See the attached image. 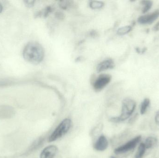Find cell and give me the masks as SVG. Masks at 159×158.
Segmentation results:
<instances>
[{
	"mask_svg": "<svg viewBox=\"0 0 159 158\" xmlns=\"http://www.w3.org/2000/svg\"><path fill=\"white\" fill-rule=\"evenodd\" d=\"M115 66L114 62L112 59H107L103 60L99 63L97 67V71L98 72L104 71L108 69H112Z\"/></svg>",
	"mask_w": 159,
	"mask_h": 158,
	"instance_id": "30bf717a",
	"label": "cell"
},
{
	"mask_svg": "<svg viewBox=\"0 0 159 158\" xmlns=\"http://www.w3.org/2000/svg\"><path fill=\"white\" fill-rule=\"evenodd\" d=\"M57 150V147L55 146H49L42 150L40 158H54Z\"/></svg>",
	"mask_w": 159,
	"mask_h": 158,
	"instance_id": "52a82bcc",
	"label": "cell"
},
{
	"mask_svg": "<svg viewBox=\"0 0 159 158\" xmlns=\"http://www.w3.org/2000/svg\"><path fill=\"white\" fill-rule=\"evenodd\" d=\"M71 125L72 122L70 119L66 118L62 120L49 137V142H53L63 136L70 129Z\"/></svg>",
	"mask_w": 159,
	"mask_h": 158,
	"instance_id": "3957f363",
	"label": "cell"
},
{
	"mask_svg": "<svg viewBox=\"0 0 159 158\" xmlns=\"http://www.w3.org/2000/svg\"><path fill=\"white\" fill-rule=\"evenodd\" d=\"M104 4L103 2L100 1H91L89 5L91 9H99L102 8Z\"/></svg>",
	"mask_w": 159,
	"mask_h": 158,
	"instance_id": "2e32d148",
	"label": "cell"
},
{
	"mask_svg": "<svg viewBox=\"0 0 159 158\" xmlns=\"http://www.w3.org/2000/svg\"><path fill=\"white\" fill-rule=\"evenodd\" d=\"M2 10H3V6H2V5L0 3V14L2 12Z\"/></svg>",
	"mask_w": 159,
	"mask_h": 158,
	"instance_id": "7402d4cb",
	"label": "cell"
},
{
	"mask_svg": "<svg viewBox=\"0 0 159 158\" xmlns=\"http://www.w3.org/2000/svg\"><path fill=\"white\" fill-rule=\"evenodd\" d=\"M109 158H116L115 157H113V156H111V157H110Z\"/></svg>",
	"mask_w": 159,
	"mask_h": 158,
	"instance_id": "603a6c76",
	"label": "cell"
},
{
	"mask_svg": "<svg viewBox=\"0 0 159 158\" xmlns=\"http://www.w3.org/2000/svg\"><path fill=\"white\" fill-rule=\"evenodd\" d=\"M108 141L107 138L103 136H100L94 145V149L98 151H103L107 149Z\"/></svg>",
	"mask_w": 159,
	"mask_h": 158,
	"instance_id": "ba28073f",
	"label": "cell"
},
{
	"mask_svg": "<svg viewBox=\"0 0 159 158\" xmlns=\"http://www.w3.org/2000/svg\"><path fill=\"white\" fill-rule=\"evenodd\" d=\"M142 140V137L141 135L135 136L124 144L115 149L114 153L116 154H124L132 152L136 149Z\"/></svg>",
	"mask_w": 159,
	"mask_h": 158,
	"instance_id": "277c9868",
	"label": "cell"
},
{
	"mask_svg": "<svg viewBox=\"0 0 159 158\" xmlns=\"http://www.w3.org/2000/svg\"><path fill=\"white\" fill-rule=\"evenodd\" d=\"M132 29V27L131 26H126L121 27L117 30V33L119 35H124L127 33H129Z\"/></svg>",
	"mask_w": 159,
	"mask_h": 158,
	"instance_id": "9a60e30c",
	"label": "cell"
},
{
	"mask_svg": "<svg viewBox=\"0 0 159 158\" xmlns=\"http://www.w3.org/2000/svg\"><path fill=\"white\" fill-rule=\"evenodd\" d=\"M135 150L134 158H144L148 151L142 141V140L139 143Z\"/></svg>",
	"mask_w": 159,
	"mask_h": 158,
	"instance_id": "7c38bea8",
	"label": "cell"
},
{
	"mask_svg": "<svg viewBox=\"0 0 159 158\" xmlns=\"http://www.w3.org/2000/svg\"><path fill=\"white\" fill-rule=\"evenodd\" d=\"M154 120L155 124L159 126V111H157L155 115Z\"/></svg>",
	"mask_w": 159,
	"mask_h": 158,
	"instance_id": "ffe728a7",
	"label": "cell"
},
{
	"mask_svg": "<svg viewBox=\"0 0 159 158\" xmlns=\"http://www.w3.org/2000/svg\"><path fill=\"white\" fill-rule=\"evenodd\" d=\"M139 116H140L139 113H134L133 114V115H132L130 118L129 119V123L133 124L135 122H136V120H137Z\"/></svg>",
	"mask_w": 159,
	"mask_h": 158,
	"instance_id": "ac0fdd59",
	"label": "cell"
},
{
	"mask_svg": "<svg viewBox=\"0 0 159 158\" xmlns=\"http://www.w3.org/2000/svg\"><path fill=\"white\" fill-rule=\"evenodd\" d=\"M14 109L9 106H0V118H8L14 115Z\"/></svg>",
	"mask_w": 159,
	"mask_h": 158,
	"instance_id": "8fae6325",
	"label": "cell"
},
{
	"mask_svg": "<svg viewBox=\"0 0 159 158\" xmlns=\"http://www.w3.org/2000/svg\"><path fill=\"white\" fill-rule=\"evenodd\" d=\"M23 55L27 61L34 64H38L44 59V50L40 44L36 41H31L25 46Z\"/></svg>",
	"mask_w": 159,
	"mask_h": 158,
	"instance_id": "6da1fadb",
	"label": "cell"
},
{
	"mask_svg": "<svg viewBox=\"0 0 159 158\" xmlns=\"http://www.w3.org/2000/svg\"><path fill=\"white\" fill-rule=\"evenodd\" d=\"M51 11H52V9H51L50 6L47 7L45 9H44L43 11L39 12L38 14H37V16H43L45 17V16H47V15H48L49 13H50Z\"/></svg>",
	"mask_w": 159,
	"mask_h": 158,
	"instance_id": "e0dca14e",
	"label": "cell"
},
{
	"mask_svg": "<svg viewBox=\"0 0 159 158\" xmlns=\"http://www.w3.org/2000/svg\"><path fill=\"white\" fill-rule=\"evenodd\" d=\"M142 141L148 151L155 149L158 144V139L153 136L147 137L144 140H142Z\"/></svg>",
	"mask_w": 159,
	"mask_h": 158,
	"instance_id": "9c48e42d",
	"label": "cell"
},
{
	"mask_svg": "<svg viewBox=\"0 0 159 158\" xmlns=\"http://www.w3.org/2000/svg\"><path fill=\"white\" fill-rule=\"evenodd\" d=\"M24 2L25 5L29 8H31L33 6H34L35 3V1H25Z\"/></svg>",
	"mask_w": 159,
	"mask_h": 158,
	"instance_id": "d6986e66",
	"label": "cell"
},
{
	"mask_svg": "<svg viewBox=\"0 0 159 158\" xmlns=\"http://www.w3.org/2000/svg\"><path fill=\"white\" fill-rule=\"evenodd\" d=\"M111 79V76L109 75H101L94 81V88L97 92L101 91L109 84Z\"/></svg>",
	"mask_w": 159,
	"mask_h": 158,
	"instance_id": "8992f818",
	"label": "cell"
},
{
	"mask_svg": "<svg viewBox=\"0 0 159 158\" xmlns=\"http://www.w3.org/2000/svg\"><path fill=\"white\" fill-rule=\"evenodd\" d=\"M153 30L155 31H158L159 30V22L156 23L153 27Z\"/></svg>",
	"mask_w": 159,
	"mask_h": 158,
	"instance_id": "44dd1931",
	"label": "cell"
},
{
	"mask_svg": "<svg viewBox=\"0 0 159 158\" xmlns=\"http://www.w3.org/2000/svg\"><path fill=\"white\" fill-rule=\"evenodd\" d=\"M151 101L150 98H145L142 102L139 109V114L141 115H144L147 113L148 109L150 106Z\"/></svg>",
	"mask_w": 159,
	"mask_h": 158,
	"instance_id": "4fadbf2b",
	"label": "cell"
},
{
	"mask_svg": "<svg viewBox=\"0 0 159 158\" xmlns=\"http://www.w3.org/2000/svg\"><path fill=\"white\" fill-rule=\"evenodd\" d=\"M136 102L131 98H127L122 101L121 114L117 117H113L111 121L114 123H121L128 120L133 115L136 108Z\"/></svg>",
	"mask_w": 159,
	"mask_h": 158,
	"instance_id": "7a4b0ae2",
	"label": "cell"
},
{
	"mask_svg": "<svg viewBox=\"0 0 159 158\" xmlns=\"http://www.w3.org/2000/svg\"><path fill=\"white\" fill-rule=\"evenodd\" d=\"M159 17V10L157 9L152 13L140 16L138 19V22L142 25L151 24L156 21Z\"/></svg>",
	"mask_w": 159,
	"mask_h": 158,
	"instance_id": "5b68a950",
	"label": "cell"
},
{
	"mask_svg": "<svg viewBox=\"0 0 159 158\" xmlns=\"http://www.w3.org/2000/svg\"><path fill=\"white\" fill-rule=\"evenodd\" d=\"M141 4L143 6L142 12L143 14H146L148 11H150L153 6V2L151 1H141Z\"/></svg>",
	"mask_w": 159,
	"mask_h": 158,
	"instance_id": "5bb4252c",
	"label": "cell"
}]
</instances>
